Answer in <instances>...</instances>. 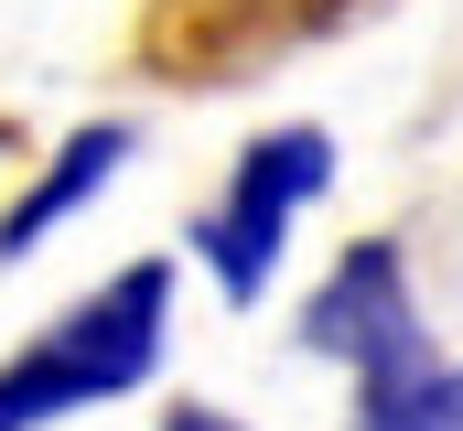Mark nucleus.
I'll return each instance as SVG.
<instances>
[{"mask_svg":"<svg viewBox=\"0 0 463 431\" xmlns=\"http://www.w3.org/2000/svg\"><path fill=\"white\" fill-rule=\"evenodd\" d=\"M335 195V129H313V119H291V129H259L248 151L227 162V184H216V206L194 216V259H205V281H216V302H259L269 281H280V248H291V226Z\"/></svg>","mask_w":463,"mask_h":431,"instance_id":"2","label":"nucleus"},{"mask_svg":"<svg viewBox=\"0 0 463 431\" xmlns=\"http://www.w3.org/2000/svg\"><path fill=\"white\" fill-rule=\"evenodd\" d=\"M345 431H463V356H431L410 388H388V399H366Z\"/></svg>","mask_w":463,"mask_h":431,"instance_id":"5","label":"nucleus"},{"mask_svg":"<svg viewBox=\"0 0 463 431\" xmlns=\"http://www.w3.org/2000/svg\"><path fill=\"white\" fill-rule=\"evenodd\" d=\"M162 431H248V421H227L216 399H173V410H162Z\"/></svg>","mask_w":463,"mask_h":431,"instance_id":"6","label":"nucleus"},{"mask_svg":"<svg viewBox=\"0 0 463 431\" xmlns=\"http://www.w3.org/2000/svg\"><path fill=\"white\" fill-rule=\"evenodd\" d=\"M118 162H129V119H87V129H76V140H65L43 173L11 195V216H0V259H33V248L65 226V216H87V206L118 184Z\"/></svg>","mask_w":463,"mask_h":431,"instance_id":"4","label":"nucleus"},{"mask_svg":"<svg viewBox=\"0 0 463 431\" xmlns=\"http://www.w3.org/2000/svg\"><path fill=\"white\" fill-rule=\"evenodd\" d=\"M302 345L335 356L355 378V410L388 399V388H410V378L431 367V323H420V292H410V270H399L388 237L335 248V270H324L313 302H302Z\"/></svg>","mask_w":463,"mask_h":431,"instance_id":"3","label":"nucleus"},{"mask_svg":"<svg viewBox=\"0 0 463 431\" xmlns=\"http://www.w3.org/2000/svg\"><path fill=\"white\" fill-rule=\"evenodd\" d=\"M162 345H173V259H129L87 302H65L22 356H0V431H54L76 410L151 388Z\"/></svg>","mask_w":463,"mask_h":431,"instance_id":"1","label":"nucleus"}]
</instances>
